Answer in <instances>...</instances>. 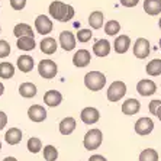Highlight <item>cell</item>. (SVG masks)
Listing matches in <instances>:
<instances>
[{"instance_id": "obj_1", "label": "cell", "mask_w": 161, "mask_h": 161, "mask_svg": "<svg viewBox=\"0 0 161 161\" xmlns=\"http://www.w3.org/2000/svg\"><path fill=\"white\" fill-rule=\"evenodd\" d=\"M49 16L54 19V20H58V22H68L74 18L75 12L74 8L71 4H65L60 0H55L49 4Z\"/></svg>"}, {"instance_id": "obj_2", "label": "cell", "mask_w": 161, "mask_h": 161, "mask_svg": "<svg viewBox=\"0 0 161 161\" xmlns=\"http://www.w3.org/2000/svg\"><path fill=\"white\" fill-rule=\"evenodd\" d=\"M84 86L90 92H99L106 86V75L100 71H90L84 75Z\"/></svg>"}, {"instance_id": "obj_3", "label": "cell", "mask_w": 161, "mask_h": 161, "mask_svg": "<svg viewBox=\"0 0 161 161\" xmlns=\"http://www.w3.org/2000/svg\"><path fill=\"white\" fill-rule=\"evenodd\" d=\"M102 141H103V134H102L100 129L97 128H93V129H89L84 135V139H83V145L87 151H93L97 150L99 147L102 145Z\"/></svg>"}, {"instance_id": "obj_4", "label": "cell", "mask_w": 161, "mask_h": 161, "mask_svg": "<svg viewBox=\"0 0 161 161\" xmlns=\"http://www.w3.org/2000/svg\"><path fill=\"white\" fill-rule=\"evenodd\" d=\"M38 73H39V75L42 79H47V80L54 79L57 75V73H58V65L55 64V61L49 60V58L41 60L39 64H38Z\"/></svg>"}, {"instance_id": "obj_5", "label": "cell", "mask_w": 161, "mask_h": 161, "mask_svg": "<svg viewBox=\"0 0 161 161\" xmlns=\"http://www.w3.org/2000/svg\"><path fill=\"white\" fill-rule=\"evenodd\" d=\"M125 93H126V84L124 81H120V80H116V81H113L109 86L106 96H108L109 102L115 103V102H119L120 99L124 97Z\"/></svg>"}, {"instance_id": "obj_6", "label": "cell", "mask_w": 161, "mask_h": 161, "mask_svg": "<svg viewBox=\"0 0 161 161\" xmlns=\"http://www.w3.org/2000/svg\"><path fill=\"white\" fill-rule=\"evenodd\" d=\"M53 28H54L53 20L47 15L36 16V19H35V31H36V34L48 35L53 32Z\"/></svg>"}, {"instance_id": "obj_7", "label": "cell", "mask_w": 161, "mask_h": 161, "mask_svg": "<svg viewBox=\"0 0 161 161\" xmlns=\"http://www.w3.org/2000/svg\"><path fill=\"white\" fill-rule=\"evenodd\" d=\"M80 119H81L83 124L86 125H94L97 124L99 119H100V112L93 106H87L80 113Z\"/></svg>"}, {"instance_id": "obj_8", "label": "cell", "mask_w": 161, "mask_h": 161, "mask_svg": "<svg viewBox=\"0 0 161 161\" xmlns=\"http://www.w3.org/2000/svg\"><path fill=\"white\" fill-rule=\"evenodd\" d=\"M154 131V122L151 118H139L136 122H135V132L139 135V136H147Z\"/></svg>"}, {"instance_id": "obj_9", "label": "cell", "mask_w": 161, "mask_h": 161, "mask_svg": "<svg viewBox=\"0 0 161 161\" xmlns=\"http://www.w3.org/2000/svg\"><path fill=\"white\" fill-rule=\"evenodd\" d=\"M150 41L145 39V38H138L134 44V55L139 60H144L150 55Z\"/></svg>"}, {"instance_id": "obj_10", "label": "cell", "mask_w": 161, "mask_h": 161, "mask_svg": "<svg viewBox=\"0 0 161 161\" xmlns=\"http://www.w3.org/2000/svg\"><path fill=\"white\" fill-rule=\"evenodd\" d=\"M75 39L77 38L74 36L73 32L70 31H63L58 36V44L60 47L64 49V51H73L75 48Z\"/></svg>"}, {"instance_id": "obj_11", "label": "cell", "mask_w": 161, "mask_h": 161, "mask_svg": "<svg viewBox=\"0 0 161 161\" xmlns=\"http://www.w3.org/2000/svg\"><path fill=\"white\" fill-rule=\"evenodd\" d=\"M136 92L144 97H148V96H153L157 92V84L150 79L139 80L138 84H136Z\"/></svg>"}, {"instance_id": "obj_12", "label": "cell", "mask_w": 161, "mask_h": 161, "mask_svg": "<svg viewBox=\"0 0 161 161\" xmlns=\"http://www.w3.org/2000/svg\"><path fill=\"white\" fill-rule=\"evenodd\" d=\"M28 118H29L32 122H44L47 119V110H45L44 106L41 105H32L28 109Z\"/></svg>"}, {"instance_id": "obj_13", "label": "cell", "mask_w": 161, "mask_h": 161, "mask_svg": "<svg viewBox=\"0 0 161 161\" xmlns=\"http://www.w3.org/2000/svg\"><path fill=\"white\" fill-rule=\"evenodd\" d=\"M90 60H92V55H90V51H87V49H79L73 55V64L77 68L87 67L90 64Z\"/></svg>"}, {"instance_id": "obj_14", "label": "cell", "mask_w": 161, "mask_h": 161, "mask_svg": "<svg viewBox=\"0 0 161 161\" xmlns=\"http://www.w3.org/2000/svg\"><path fill=\"white\" fill-rule=\"evenodd\" d=\"M61 102H63V94H61L58 90H48V92L44 94V103L47 106H49V108L60 106Z\"/></svg>"}, {"instance_id": "obj_15", "label": "cell", "mask_w": 161, "mask_h": 161, "mask_svg": "<svg viewBox=\"0 0 161 161\" xmlns=\"http://www.w3.org/2000/svg\"><path fill=\"white\" fill-rule=\"evenodd\" d=\"M110 49H112V47H110V42H109L108 39H99V41H96V44L93 45V54L100 57V58L108 57L109 54H110Z\"/></svg>"}, {"instance_id": "obj_16", "label": "cell", "mask_w": 161, "mask_h": 161, "mask_svg": "<svg viewBox=\"0 0 161 161\" xmlns=\"http://www.w3.org/2000/svg\"><path fill=\"white\" fill-rule=\"evenodd\" d=\"M131 47V38L128 35H119L113 42V49L118 54H125Z\"/></svg>"}, {"instance_id": "obj_17", "label": "cell", "mask_w": 161, "mask_h": 161, "mask_svg": "<svg viewBox=\"0 0 161 161\" xmlns=\"http://www.w3.org/2000/svg\"><path fill=\"white\" fill-rule=\"evenodd\" d=\"M75 126H77V122H75L74 118L67 116V118H64V119L60 122L58 129H60L61 135H65V136H67V135H71L73 132L75 131Z\"/></svg>"}, {"instance_id": "obj_18", "label": "cell", "mask_w": 161, "mask_h": 161, "mask_svg": "<svg viewBox=\"0 0 161 161\" xmlns=\"http://www.w3.org/2000/svg\"><path fill=\"white\" fill-rule=\"evenodd\" d=\"M139 109H141V103L136 99H126L122 103V113L128 115V116H132L135 113H138Z\"/></svg>"}, {"instance_id": "obj_19", "label": "cell", "mask_w": 161, "mask_h": 161, "mask_svg": "<svg viewBox=\"0 0 161 161\" xmlns=\"http://www.w3.org/2000/svg\"><path fill=\"white\" fill-rule=\"evenodd\" d=\"M39 48H41V51L44 54L51 55V54H54L57 51V48H58V42H57L54 38L47 36V38H44V39L39 42Z\"/></svg>"}, {"instance_id": "obj_20", "label": "cell", "mask_w": 161, "mask_h": 161, "mask_svg": "<svg viewBox=\"0 0 161 161\" xmlns=\"http://www.w3.org/2000/svg\"><path fill=\"white\" fill-rule=\"evenodd\" d=\"M4 141L9 145H18L22 141V131L19 128H9V131L4 134Z\"/></svg>"}, {"instance_id": "obj_21", "label": "cell", "mask_w": 161, "mask_h": 161, "mask_svg": "<svg viewBox=\"0 0 161 161\" xmlns=\"http://www.w3.org/2000/svg\"><path fill=\"white\" fill-rule=\"evenodd\" d=\"M16 65L22 73H29L35 67V63L31 55H20L18 58V61H16Z\"/></svg>"}, {"instance_id": "obj_22", "label": "cell", "mask_w": 161, "mask_h": 161, "mask_svg": "<svg viewBox=\"0 0 161 161\" xmlns=\"http://www.w3.org/2000/svg\"><path fill=\"white\" fill-rule=\"evenodd\" d=\"M36 86L31 81H25L19 86V94L25 99H32L36 96Z\"/></svg>"}, {"instance_id": "obj_23", "label": "cell", "mask_w": 161, "mask_h": 161, "mask_svg": "<svg viewBox=\"0 0 161 161\" xmlns=\"http://www.w3.org/2000/svg\"><path fill=\"white\" fill-rule=\"evenodd\" d=\"M13 35L16 38H22V36H32L35 38V32L32 31V26L28 25V23H18L15 28H13Z\"/></svg>"}, {"instance_id": "obj_24", "label": "cell", "mask_w": 161, "mask_h": 161, "mask_svg": "<svg viewBox=\"0 0 161 161\" xmlns=\"http://www.w3.org/2000/svg\"><path fill=\"white\" fill-rule=\"evenodd\" d=\"M144 10L150 16H157L161 13V0H144Z\"/></svg>"}, {"instance_id": "obj_25", "label": "cell", "mask_w": 161, "mask_h": 161, "mask_svg": "<svg viewBox=\"0 0 161 161\" xmlns=\"http://www.w3.org/2000/svg\"><path fill=\"white\" fill-rule=\"evenodd\" d=\"M103 23H105V16H103V12L100 10H94L90 13L89 16V25L90 28H93V29H100L103 26Z\"/></svg>"}, {"instance_id": "obj_26", "label": "cell", "mask_w": 161, "mask_h": 161, "mask_svg": "<svg viewBox=\"0 0 161 161\" xmlns=\"http://www.w3.org/2000/svg\"><path fill=\"white\" fill-rule=\"evenodd\" d=\"M16 45H18V48L20 51L28 53V51H32L36 47V42H35V38H32V36H22L18 39Z\"/></svg>"}, {"instance_id": "obj_27", "label": "cell", "mask_w": 161, "mask_h": 161, "mask_svg": "<svg viewBox=\"0 0 161 161\" xmlns=\"http://www.w3.org/2000/svg\"><path fill=\"white\" fill-rule=\"evenodd\" d=\"M145 71L151 77H157L161 75V60L160 58H154L145 65Z\"/></svg>"}, {"instance_id": "obj_28", "label": "cell", "mask_w": 161, "mask_h": 161, "mask_svg": "<svg viewBox=\"0 0 161 161\" xmlns=\"http://www.w3.org/2000/svg\"><path fill=\"white\" fill-rule=\"evenodd\" d=\"M15 75V65L10 63H0V79H4V80H9Z\"/></svg>"}, {"instance_id": "obj_29", "label": "cell", "mask_w": 161, "mask_h": 161, "mask_svg": "<svg viewBox=\"0 0 161 161\" xmlns=\"http://www.w3.org/2000/svg\"><path fill=\"white\" fill-rule=\"evenodd\" d=\"M105 32L109 36H115L120 32V23L118 20H109V22L105 23Z\"/></svg>"}, {"instance_id": "obj_30", "label": "cell", "mask_w": 161, "mask_h": 161, "mask_svg": "<svg viewBox=\"0 0 161 161\" xmlns=\"http://www.w3.org/2000/svg\"><path fill=\"white\" fill-rule=\"evenodd\" d=\"M26 147H28V151H29V153L38 154L42 150V141L38 138V136H31V138L28 139Z\"/></svg>"}, {"instance_id": "obj_31", "label": "cell", "mask_w": 161, "mask_h": 161, "mask_svg": "<svg viewBox=\"0 0 161 161\" xmlns=\"http://www.w3.org/2000/svg\"><path fill=\"white\" fill-rule=\"evenodd\" d=\"M139 161H158V153L154 148H145L139 154Z\"/></svg>"}, {"instance_id": "obj_32", "label": "cell", "mask_w": 161, "mask_h": 161, "mask_svg": "<svg viewBox=\"0 0 161 161\" xmlns=\"http://www.w3.org/2000/svg\"><path fill=\"white\" fill-rule=\"evenodd\" d=\"M44 158L45 161H57L58 158V151L54 145H45L44 147Z\"/></svg>"}, {"instance_id": "obj_33", "label": "cell", "mask_w": 161, "mask_h": 161, "mask_svg": "<svg viewBox=\"0 0 161 161\" xmlns=\"http://www.w3.org/2000/svg\"><path fill=\"white\" fill-rule=\"evenodd\" d=\"M92 36H93V34H92L90 29H80L79 32H77V35H75V38H77L79 42H81V44L89 42L90 39H92Z\"/></svg>"}, {"instance_id": "obj_34", "label": "cell", "mask_w": 161, "mask_h": 161, "mask_svg": "<svg viewBox=\"0 0 161 161\" xmlns=\"http://www.w3.org/2000/svg\"><path fill=\"white\" fill-rule=\"evenodd\" d=\"M10 54V44L4 39H0V58H6Z\"/></svg>"}, {"instance_id": "obj_35", "label": "cell", "mask_w": 161, "mask_h": 161, "mask_svg": "<svg viewBox=\"0 0 161 161\" xmlns=\"http://www.w3.org/2000/svg\"><path fill=\"white\" fill-rule=\"evenodd\" d=\"M10 6L15 10H22L26 6V0H10Z\"/></svg>"}, {"instance_id": "obj_36", "label": "cell", "mask_w": 161, "mask_h": 161, "mask_svg": "<svg viewBox=\"0 0 161 161\" xmlns=\"http://www.w3.org/2000/svg\"><path fill=\"white\" fill-rule=\"evenodd\" d=\"M160 106H161V100H158V99H155V100H151L150 102V106H148V109H150V113L155 115V113H157V110L160 109Z\"/></svg>"}, {"instance_id": "obj_37", "label": "cell", "mask_w": 161, "mask_h": 161, "mask_svg": "<svg viewBox=\"0 0 161 161\" xmlns=\"http://www.w3.org/2000/svg\"><path fill=\"white\" fill-rule=\"evenodd\" d=\"M119 2L125 8H135V6L139 3V0H119Z\"/></svg>"}, {"instance_id": "obj_38", "label": "cell", "mask_w": 161, "mask_h": 161, "mask_svg": "<svg viewBox=\"0 0 161 161\" xmlns=\"http://www.w3.org/2000/svg\"><path fill=\"white\" fill-rule=\"evenodd\" d=\"M6 125H8V115L0 110V131H2Z\"/></svg>"}, {"instance_id": "obj_39", "label": "cell", "mask_w": 161, "mask_h": 161, "mask_svg": "<svg viewBox=\"0 0 161 161\" xmlns=\"http://www.w3.org/2000/svg\"><path fill=\"white\" fill-rule=\"evenodd\" d=\"M89 161H108V160L103 155H100V154H94V155H92L89 158Z\"/></svg>"}, {"instance_id": "obj_40", "label": "cell", "mask_w": 161, "mask_h": 161, "mask_svg": "<svg viewBox=\"0 0 161 161\" xmlns=\"http://www.w3.org/2000/svg\"><path fill=\"white\" fill-rule=\"evenodd\" d=\"M3 93H4V86H3V83L0 81V96H2Z\"/></svg>"}, {"instance_id": "obj_41", "label": "cell", "mask_w": 161, "mask_h": 161, "mask_svg": "<svg viewBox=\"0 0 161 161\" xmlns=\"http://www.w3.org/2000/svg\"><path fill=\"white\" fill-rule=\"evenodd\" d=\"M3 161H18L15 157H6V158H3Z\"/></svg>"}, {"instance_id": "obj_42", "label": "cell", "mask_w": 161, "mask_h": 161, "mask_svg": "<svg viewBox=\"0 0 161 161\" xmlns=\"http://www.w3.org/2000/svg\"><path fill=\"white\" fill-rule=\"evenodd\" d=\"M155 116H157L158 119L161 120V106H160V109H158V110H157V113H155Z\"/></svg>"}, {"instance_id": "obj_43", "label": "cell", "mask_w": 161, "mask_h": 161, "mask_svg": "<svg viewBox=\"0 0 161 161\" xmlns=\"http://www.w3.org/2000/svg\"><path fill=\"white\" fill-rule=\"evenodd\" d=\"M158 26H160V29H161V18H160V20H158Z\"/></svg>"}, {"instance_id": "obj_44", "label": "cell", "mask_w": 161, "mask_h": 161, "mask_svg": "<svg viewBox=\"0 0 161 161\" xmlns=\"http://www.w3.org/2000/svg\"><path fill=\"white\" fill-rule=\"evenodd\" d=\"M158 47H160V49H161V38H160V42H158Z\"/></svg>"}, {"instance_id": "obj_45", "label": "cell", "mask_w": 161, "mask_h": 161, "mask_svg": "<svg viewBox=\"0 0 161 161\" xmlns=\"http://www.w3.org/2000/svg\"><path fill=\"white\" fill-rule=\"evenodd\" d=\"M0 150H2V141H0Z\"/></svg>"}, {"instance_id": "obj_46", "label": "cell", "mask_w": 161, "mask_h": 161, "mask_svg": "<svg viewBox=\"0 0 161 161\" xmlns=\"http://www.w3.org/2000/svg\"><path fill=\"white\" fill-rule=\"evenodd\" d=\"M0 32H2V28H0Z\"/></svg>"}]
</instances>
